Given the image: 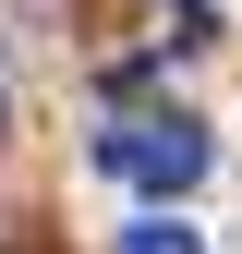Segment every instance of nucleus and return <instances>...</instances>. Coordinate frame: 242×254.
<instances>
[{
	"instance_id": "nucleus-1",
	"label": "nucleus",
	"mask_w": 242,
	"mask_h": 254,
	"mask_svg": "<svg viewBox=\"0 0 242 254\" xmlns=\"http://www.w3.org/2000/svg\"><path fill=\"white\" fill-rule=\"evenodd\" d=\"M97 170L133 182V194H194V182H206V121L133 109V121H109V133H97Z\"/></svg>"
},
{
	"instance_id": "nucleus-2",
	"label": "nucleus",
	"mask_w": 242,
	"mask_h": 254,
	"mask_svg": "<svg viewBox=\"0 0 242 254\" xmlns=\"http://www.w3.org/2000/svg\"><path fill=\"white\" fill-rule=\"evenodd\" d=\"M121 254H206V242L182 230V218H133V230H121Z\"/></svg>"
}]
</instances>
